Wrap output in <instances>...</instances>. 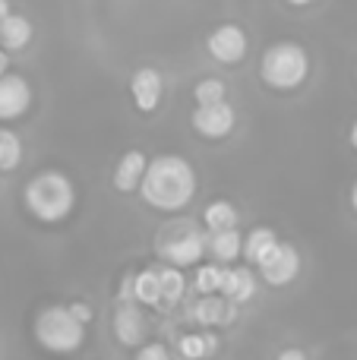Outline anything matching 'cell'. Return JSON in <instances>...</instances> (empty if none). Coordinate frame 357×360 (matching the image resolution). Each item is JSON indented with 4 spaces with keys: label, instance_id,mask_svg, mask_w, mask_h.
<instances>
[{
    "label": "cell",
    "instance_id": "cell-1",
    "mask_svg": "<svg viewBox=\"0 0 357 360\" xmlns=\"http://www.w3.org/2000/svg\"><path fill=\"white\" fill-rule=\"evenodd\" d=\"M143 199L158 212H177L193 199L196 174L190 162L181 155H158L155 162L145 165V174L139 180Z\"/></svg>",
    "mask_w": 357,
    "mask_h": 360
},
{
    "label": "cell",
    "instance_id": "cell-2",
    "mask_svg": "<svg viewBox=\"0 0 357 360\" xmlns=\"http://www.w3.org/2000/svg\"><path fill=\"white\" fill-rule=\"evenodd\" d=\"M25 199V209L44 224H57L73 212V202H76V190L70 184L67 174L60 171H41L29 180L22 193Z\"/></svg>",
    "mask_w": 357,
    "mask_h": 360
},
{
    "label": "cell",
    "instance_id": "cell-3",
    "mask_svg": "<svg viewBox=\"0 0 357 360\" xmlns=\"http://www.w3.org/2000/svg\"><path fill=\"white\" fill-rule=\"evenodd\" d=\"M263 82L269 89H278V92H288V89H297L310 73V57L301 44L294 41H278L272 44L263 54Z\"/></svg>",
    "mask_w": 357,
    "mask_h": 360
},
{
    "label": "cell",
    "instance_id": "cell-4",
    "mask_svg": "<svg viewBox=\"0 0 357 360\" xmlns=\"http://www.w3.org/2000/svg\"><path fill=\"white\" fill-rule=\"evenodd\" d=\"M35 338L51 354H70L86 342V326L67 307H48L35 316Z\"/></svg>",
    "mask_w": 357,
    "mask_h": 360
},
{
    "label": "cell",
    "instance_id": "cell-5",
    "mask_svg": "<svg viewBox=\"0 0 357 360\" xmlns=\"http://www.w3.org/2000/svg\"><path fill=\"white\" fill-rule=\"evenodd\" d=\"M174 234L162 237V243H158V250H162V256L171 262V266H193V262H200L202 256V247H206V237L196 231V224H181V228H171Z\"/></svg>",
    "mask_w": 357,
    "mask_h": 360
},
{
    "label": "cell",
    "instance_id": "cell-6",
    "mask_svg": "<svg viewBox=\"0 0 357 360\" xmlns=\"http://www.w3.org/2000/svg\"><path fill=\"white\" fill-rule=\"evenodd\" d=\"M234 120H238V114H234V108L225 105V101H219V105H196L193 130L206 139H221L234 130Z\"/></svg>",
    "mask_w": 357,
    "mask_h": 360
},
{
    "label": "cell",
    "instance_id": "cell-7",
    "mask_svg": "<svg viewBox=\"0 0 357 360\" xmlns=\"http://www.w3.org/2000/svg\"><path fill=\"white\" fill-rule=\"evenodd\" d=\"M259 272H263V278L275 288L288 285V281H294L297 272H301V256H297V250L291 247V243H275V250L259 262Z\"/></svg>",
    "mask_w": 357,
    "mask_h": 360
},
{
    "label": "cell",
    "instance_id": "cell-8",
    "mask_svg": "<svg viewBox=\"0 0 357 360\" xmlns=\"http://www.w3.org/2000/svg\"><path fill=\"white\" fill-rule=\"evenodd\" d=\"M206 44H209V54L219 63H240L247 54V35H244V29L234 22L219 25V29L209 35Z\"/></svg>",
    "mask_w": 357,
    "mask_h": 360
},
{
    "label": "cell",
    "instance_id": "cell-9",
    "mask_svg": "<svg viewBox=\"0 0 357 360\" xmlns=\"http://www.w3.org/2000/svg\"><path fill=\"white\" fill-rule=\"evenodd\" d=\"M32 105V89L22 76L4 73L0 76V120H16L29 111Z\"/></svg>",
    "mask_w": 357,
    "mask_h": 360
},
{
    "label": "cell",
    "instance_id": "cell-10",
    "mask_svg": "<svg viewBox=\"0 0 357 360\" xmlns=\"http://www.w3.org/2000/svg\"><path fill=\"white\" fill-rule=\"evenodd\" d=\"M162 73L158 70H152V67H143V70H136L133 73V79H130V92H133V101H136V108L139 111H155L158 108V101H162Z\"/></svg>",
    "mask_w": 357,
    "mask_h": 360
},
{
    "label": "cell",
    "instance_id": "cell-11",
    "mask_svg": "<svg viewBox=\"0 0 357 360\" xmlns=\"http://www.w3.org/2000/svg\"><path fill=\"white\" fill-rule=\"evenodd\" d=\"M114 332H117V342L120 345H139L145 335V319L139 313V307L133 304H120L117 313H114Z\"/></svg>",
    "mask_w": 357,
    "mask_h": 360
},
{
    "label": "cell",
    "instance_id": "cell-12",
    "mask_svg": "<svg viewBox=\"0 0 357 360\" xmlns=\"http://www.w3.org/2000/svg\"><path fill=\"white\" fill-rule=\"evenodd\" d=\"M219 291L225 294L228 304H244V300L253 297V291H257V281H253L250 269H225Z\"/></svg>",
    "mask_w": 357,
    "mask_h": 360
},
{
    "label": "cell",
    "instance_id": "cell-13",
    "mask_svg": "<svg viewBox=\"0 0 357 360\" xmlns=\"http://www.w3.org/2000/svg\"><path fill=\"white\" fill-rule=\"evenodd\" d=\"M145 155L143 152H136V149H130L124 158L117 162V171H114V186H117L120 193H130V190H136L139 186V180H143L145 174Z\"/></svg>",
    "mask_w": 357,
    "mask_h": 360
},
{
    "label": "cell",
    "instance_id": "cell-14",
    "mask_svg": "<svg viewBox=\"0 0 357 360\" xmlns=\"http://www.w3.org/2000/svg\"><path fill=\"white\" fill-rule=\"evenodd\" d=\"M29 38H32V22L25 16L6 13V16L0 19V44H4V48H25Z\"/></svg>",
    "mask_w": 357,
    "mask_h": 360
},
{
    "label": "cell",
    "instance_id": "cell-15",
    "mask_svg": "<svg viewBox=\"0 0 357 360\" xmlns=\"http://www.w3.org/2000/svg\"><path fill=\"white\" fill-rule=\"evenodd\" d=\"M193 316H196V323H202V326H215V323H231V319L238 316V310H234V304H228V300L202 297L200 304H196Z\"/></svg>",
    "mask_w": 357,
    "mask_h": 360
},
{
    "label": "cell",
    "instance_id": "cell-16",
    "mask_svg": "<svg viewBox=\"0 0 357 360\" xmlns=\"http://www.w3.org/2000/svg\"><path fill=\"white\" fill-rule=\"evenodd\" d=\"M209 247H212V256L219 262H231V259H238V256H240L244 240H240V234L234 228H228V231H212Z\"/></svg>",
    "mask_w": 357,
    "mask_h": 360
},
{
    "label": "cell",
    "instance_id": "cell-17",
    "mask_svg": "<svg viewBox=\"0 0 357 360\" xmlns=\"http://www.w3.org/2000/svg\"><path fill=\"white\" fill-rule=\"evenodd\" d=\"M275 243H278V237H275V231H269V228H257L253 231L250 237H247L244 240V256L250 262H263L266 256L272 253V250H275Z\"/></svg>",
    "mask_w": 357,
    "mask_h": 360
},
{
    "label": "cell",
    "instance_id": "cell-18",
    "mask_svg": "<svg viewBox=\"0 0 357 360\" xmlns=\"http://www.w3.org/2000/svg\"><path fill=\"white\" fill-rule=\"evenodd\" d=\"M133 294H136V300H143V304H149V307L162 304V278H158V269L139 272L136 278H133Z\"/></svg>",
    "mask_w": 357,
    "mask_h": 360
},
{
    "label": "cell",
    "instance_id": "cell-19",
    "mask_svg": "<svg viewBox=\"0 0 357 360\" xmlns=\"http://www.w3.org/2000/svg\"><path fill=\"white\" fill-rule=\"evenodd\" d=\"M206 224L212 231H228L238 224V209H234L231 202H225V199H219V202H212L206 209Z\"/></svg>",
    "mask_w": 357,
    "mask_h": 360
},
{
    "label": "cell",
    "instance_id": "cell-20",
    "mask_svg": "<svg viewBox=\"0 0 357 360\" xmlns=\"http://www.w3.org/2000/svg\"><path fill=\"white\" fill-rule=\"evenodd\" d=\"M177 351H181L183 360H202L215 351V338L212 335H187V338H181Z\"/></svg>",
    "mask_w": 357,
    "mask_h": 360
},
{
    "label": "cell",
    "instance_id": "cell-21",
    "mask_svg": "<svg viewBox=\"0 0 357 360\" xmlns=\"http://www.w3.org/2000/svg\"><path fill=\"white\" fill-rule=\"evenodd\" d=\"M22 158V146H19V136L10 130H0V171H13Z\"/></svg>",
    "mask_w": 357,
    "mask_h": 360
},
{
    "label": "cell",
    "instance_id": "cell-22",
    "mask_svg": "<svg viewBox=\"0 0 357 360\" xmlns=\"http://www.w3.org/2000/svg\"><path fill=\"white\" fill-rule=\"evenodd\" d=\"M162 278V304H177L183 294V275L177 269H158Z\"/></svg>",
    "mask_w": 357,
    "mask_h": 360
},
{
    "label": "cell",
    "instance_id": "cell-23",
    "mask_svg": "<svg viewBox=\"0 0 357 360\" xmlns=\"http://www.w3.org/2000/svg\"><path fill=\"white\" fill-rule=\"evenodd\" d=\"M193 98H196V105H219V101H225V82H221V79L196 82Z\"/></svg>",
    "mask_w": 357,
    "mask_h": 360
},
{
    "label": "cell",
    "instance_id": "cell-24",
    "mask_svg": "<svg viewBox=\"0 0 357 360\" xmlns=\"http://www.w3.org/2000/svg\"><path fill=\"white\" fill-rule=\"evenodd\" d=\"M221 275H225V269L202 266L200 272H196V291H200V294H215L221 288Z\"/></svg>",
    "mask_w": 357,
    "mask_h": 360
},
{
    "label": "cell",
    "instance_id": "cell-25",
    "mask_svg": "<svg viewBox=\"0 0 357 360\" xmlns=\"http://www.w3.org/2000/svg\"><path fill=\"white\" fill-rule=\"evenodd\" d=\"M136 360H171V354H168V348L164 345H145V348H139V354H136Z\"/></svg>",
    "mask_w": 357,
    "mask_h": 360
},
{
    "label": "cell",
    "instance_id": "cell-26",
    "mask_svg": "<svg viewBox=\"0 0 357 360\" xmlns=\"http://www.w3.org/2000/svg\"><path fill=\"white\" fill-rule=\"evenodd\" d=\"M67 310H70V313H73V316H76V319H79V323H82V326H86V323H89V319H92V310H89V307H86V304H70V307H67Z\"/></svg>",
    "mask_w": 357,
    "mask_h": 360
},
{
    "label": "cell",
    "instance_id": "cell-27",
    "mask_svg": "<svg viewBox=\"0 0 357 360\" xmlns=\"http://www.w3.org/2000/svg\"><path fill=\"white\" fill-rule=\"evenodd\" d=\"M278 360H307V354H304V351H297V348H288V351H282V354H278Z\"/></svg>",
    "mask_w": 357,
    "mask_h": 360
},
{
    "label": "cell",
    "instance_id": "cell-28",
    "mask_svg": "<svg viewBox=\"0 0 357 360\" xmlns=\"http://www.w3.org/2000/svg\"><path fill=\"white\" fill-rule=\"evenodd\" d=\"M6 13H10V4H6V0H0V19H4Z\"/></svg>",
    "mask_w": 357,
    "mask_h": 360
},
{
    "label": "cell",
    "instance_id": "cell-29",
    "mask_svg": "<svg viewBox=\"0 0 357 360\" xmlns=\"http://www.w3.org/2000/svg\"><path fill=\"white\" fill-rule=\"evenodd\" d=\"M4 73H6V54L0 51V76H4Z\"/></svg>",
    "mask_w": 357,
    "mask_h": 360
},
{
    "label": "cell",
    "instance_id": "cell-30",
    "mask_svg": "<svg viewBox=\"0 0 357 360\" xmlns=\"http://www.w3.org/2000/svg\"><path fill=\"white\" fill-rule=\"evenodd\" d=\"M351 146L357 149V120H354V127H351Z\"/></svg>",
    "mask_w": 357,
    "mask_h": 360
},
{
    "label": "cell",
    "instance_id": "cell-31",
    "mask_svg": "<svg viewBox=\"0 0 357 360\" xmlns=\"http://www.w3.org/2000/svg\"><path fill=\"white\" fill-rule=\"evenodd\" d=\"M288 4H294V6H307V4H313V0H288Z\"/></svg>",
    "mask_w": 357,
    "mask_h": 360
},
{
    "label": "cell",
    "instance_id": "cell-32",
    "mask_svg": "<svg viewBox=\"0 0 357 360\" xmlns=\"http://www.w3.org/2000/svg\"><path fill=\"white\" fill-rule=\"evenodd\" d=\"M351 205H354V212H357V184H354V190H351Z\"/></svg>",
    "mask_w": 357,
    "mask_h": 360
}]
</instances>
